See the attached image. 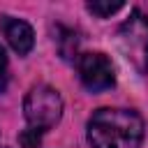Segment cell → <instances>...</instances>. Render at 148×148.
Wrapping results in <instances>:
<instances>
[{"instance_id":"1","label":"cell","mask_w":148,"mask_h":148,"mask_svg":"<svg viewBox=\"0 0 148 148\" xmlns=\"http://www.w3.org/2000/svg\"><path fill=\"white\" fill-rule=\"evenodd\" d=\"M88 143L92 148H141L143 120L132 109H97L88 120Z\"/></svg>"},{"instance_id":"2","label":"cell","mask_w":148,"mask_h":148,"mask_svg":"<svg viewBox=\"0 0 148 148\" xmlns=\"http://www.w3.org/2000/svg\"><path fill=\"white\" fill-rule=\"evenodd\" d=\"M118 46L139 74H148V14L141 9L130 12L118 28Z\"/></svg>"},{"instance_id":"3","label":"cell","mask_w":148,"mask_h":148,"mask_svg":"<svg viewBox=\"0 0 148 148\" xmlns=\"http://www.w3.org/2000/svg\"><path fill=\"white\" fill-rule=\"evenodd\" d=\"M23 113H25L28 127L49 132L62 118V97L56 88L46 83L32 86L23 99Z\"/></svg>"},{"instance_id":"4","label":"cell","mask_w":148,"mask_h":148,"mask_svg":"<svg viewBox=\"0 0 148 148\" xmlns=\"http://www.w3.org/2000/svg\"><path fill=\"white\" fill-rule=\"evenodd\" d=\"M76 67H79L81 83H83L90 92L109 90V88H113V83H116L113 65H111L109 56H104V53H99V51L81 53Z\"/></svg>"},{"instance_id":"5","label":"cell","mask_w":148,"mask_h":148,"mask_svg":"<svg viewBox=\"0 0 148 148\" xmlns=\"http://www.w3.org/2000/svg\"><path fill=\"white\" fill-rule=\"evenodd\" d=\"M0 30H2L7 44H9L18 56H28V53L32 51V46H35V32H32L30 23L2 14V16H0Z\"/></svg>"},{"instance_id":"6","label":"cell","mask_w":148,"mask_h":148,"mask_svg":"<svg viewBox=\"0 0 148 148\" xmlns=\"http://www.w3.org/2000/svg\"><path fill=\"white\" fill-rule=\"evenodd\" d=\"M123 7H125L123 2H88V9H90L95 16H99V18H106V16L116 14V12L123 9Z\"/></svg>"},{"instance_id":"7","label":"cell","mask_w":148,"mask_h":148,"mask_svg":"<svg viewBox=\"0 0 148 148\" xmlns=\"http://www.w3.org/2000/svg\"><path fill=\"white\" fill-rule=\"evenodd\" d=\"M60 53L65 56V58H72V53H76V44H79V39H76V35L72 32V30H62V35H60Z\"/></svg>"},{"instance_id":"8","label":"cell","mask_w":148,"mask_h":148,"mask_svg":"<svg viewBox=\"0 0 148 148\" xmlns=\"http://www.w3.org/2000/svg\"><path fill=\"white\" fill-rule=\"evenodd\" d=\"M42 134H44V132L35 130V127H28V130H23V132L18 134V141H21L23 148H37V146L42 143Z\"/></svg>"},{"instance_id":"9","label":"cell","mask_w":148,"mask_h":148,"mask_svg":"<svg viewBox=\"0 0 148 148\" xmlns=\"http://www.w3.org/2000/svg\"><path fill=\"white\" fill-rule=\"evenodd\" d=\"M9 65H7V56H5V49L0 46V92H5L7 88V81H9Z\"/></svg>"}]
</instances>
